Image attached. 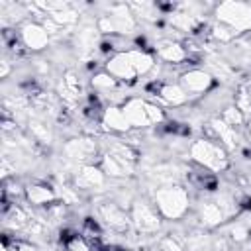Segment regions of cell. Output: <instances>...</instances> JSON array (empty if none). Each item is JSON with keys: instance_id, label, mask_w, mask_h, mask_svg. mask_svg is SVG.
Returning <instances> with one entry per match:
<instances>
[{"instance_id": "3", "label": "cell", "mask_w": 251, "mask_h": 251, "mask_svg": "<svg viewBox=\"0 0 251 251\" xmlns=\"http://www.w3.org/2000/svg\"><path fill=\"white\" fill-rule=\"evenodd\" d=\"M216 18L220 24L241 33L251 29V4L243 2H224L216 8Z\"/></svg>"}, {"instance_id": "1", "label": "cell", "mask_w": 251, "mask_h": 251, "mask_svg": "<svg viewBox=\"0 0 251 251\" xmlns=\"http://www.w3.org/2000/svg\"><path fill=\"white\" fill-rule=\"evenodd\" d=\"M155 208L165 220H178L188 210V192L182 186H165L155 192Z\"/></svg>"}, {"instance_id": "29", "label": "cell", "mask_w": 251, "mask_h": 251, "mask_svg": "<svg viewBox=\"0 0 251 251\" xmlns=\"http://www.w3.org/2000/svg\"><path fill=\"white\" fill-rule=\"evenodd\" d=\"M200 251H216V249H200Z\"/></svg>"}, {"instance_id": "15", "label": "cell", "mask_w": 251, "mask_h": 251, "mask_svg": "<svg viewBox=\"0 0 251 251\" xmlns=\"http://www.w3.org/2000/svg\"><path fill=\"white\" fill-rule=\"evenodd\" d=\"M127 55H129V59H131V65H133L137 76H143V75H147V73L153 71V67H155V57H153L151 53H147L145 49H133V47H131V49H127Z\"/></svg>"}, {"instance_id": "8", "label": "cell", "mask_w": 251, "mask_h": 251, "mask_svg": "<svg viewBox=\"0 0 251 251\" xmlns=\"http://www.w3.org/2000/svg\"><path fill=\"white\" fill-rule=\"evenodd\" d=\"M122 110H124L127 122L131 124V127L143 129V127L151 126L149 116H147V100H143V98H129V100L124 102Z\"/></svg>"}, {"instance_id": "16", "label": "cell", "mask_w": 251, "mask_h": 251, "mask_svg": "<svg viewBox=\"0 0 251 251\" xmlns=\"http://www.w3.org/2000/svg\"><path fill=\"white\" fill-rule=\"evenodd\" d=\"M100 212H102V220H104L110 227H114V229H124V227H127V224L131 222V220L122 212V208H118L116 204H106V206L100 208Z\"/></svg>"}, {"instance_id": "30", "label": "cell", "mask_w": 251, "mask_h": 251, "mask_svg": "<svg viewBox=\"0 0 251 251\" xmlns=\"http://www.w3.org/2000/svg\"><path fill=\"white\" fill-rule=\"evenodd\" d=\"M118 251H129V249H118Z\"/></svg>"}, {"instance_id": "18", "label": "cell", "mask_w": 251, "mask_h": 251, "mask_svg": "<svg viewBox=\"0 0 251 251\" xmlns=\"http://www.w3.org/2000/svg\"><path fill=\"white\" fill-rule=\"evenodd\" d=\"M90 84L94 86V90H104V92L108 90V92H110V90L118 88V84H120V82H118L110 73L102 71V73H96V75L90 78Z\"/></svg>"}, {"instance_id": "19", "label": "cell", "mask_w": 251, "mask_h": 251, "mask_svg": "<svg viewBox=\"0 0 251 251\" xmlns=\"http://www.w3.org/2000/svg\"><path fill=\"white\" fill-rule=\"evenodd\" d=\"M220 120H222V122H226L229 127L241 126V124L245 122L243 112H241L237 106H227V108H224V112H222V118H220Z\"/></svg>"}, {"instance_id": "13", "label": "cell", "mask_w": 251, "mask_h": 251, "mask_svg": "<svg viewBox=\"0 0 251 251\" xmlns=\"http://www.w3.org/2000/svg\"><path fill=\"white\" fill-rule=\"evenodd\" d=\"M104 178H106V175L100 167L84 165L76 175V186L78 188H94V186H100L104 182Z\"/></svg>"}, {"instance_id": "26", "label": "cell", "mask_w": 251, "mask_h": 251, "mask_svg": "<svg viewBox=\"0 0 251 251\" xmlns=\"http://www.w3.org/2000/svg\"><path fill=\"white\" fill-rule=\"evenodd\" d=\"M16 251H37L33 245H29V243H18L16 245Z\"/></svg>"}, {"instance_id": "9", "label": "cell", "mask_w": 251, "mask_h": 251, "mask_svg": "<svg viewBox=\"0 0 251 251\" xmlns=\"http://www.w3.org/2000/svg\"><path fill=\"white\" fill-rule=\"evenodd\" d=\"M102 126L116 133H127L131 129V124L127 122L122 106H108L102 112Z\"/></svg>"}, {"instance_id": "25", "label": "cell", "mask_w": 251, "mask_h": 251, "mask_svg": "<svg viewBox=\"0 0 251 251\" xmlns=\"http://www.w3.org/2000/svg\"><path fill=\"white\" fill-rule=\"evenodd\" d=\"M163 243H165V245H167L171 251H182V249L178 247V243H176L175 239H171V237H165V239H163Z\"/></svg>"}, {"instance_id": "24", "label": "cell", "mask_w": 251, "mask_h": 251, "mask_svg": "<svg viewBox=\"0 0 251 251\" xmlns=\"http://www.w3.org/2000/svg\"><path fill=\"white\" fill-rule=\"evenodd\" d=\"M231 237L235 239V241H245L247 239V235H249V231H247V227L245 226H241V224H235L233 227H231Z\"/></svg>"}, {"instance_id": "14", "label": "cell", "mask_w": 251, "mask_h": 251, "mask_svg": "<svg viewBox=\"0 0 251 251\" xmlns=\"http://www.w3.org/2000/svg\"><path fill=\"white\" fill-rule=\"evenodd\" d=\"M24 196L29 204H35V206H43V204H49L55 200V192L53 188H49L47 184H27L24 188Z\"/></svg>"}, {"instance_id": "6", "label": "cell", "mask_w": 251, "mask_h": 251, "mask_svg": "<svg viewBox=\"0 0 251 251\" xmlns=\"http://www.w3.org/2000/svg\"><path fill=\"white\" fill-rule=\"evenodd\" d=\"M178 84L184 88V92L188 96L190 94H202V92L212 88L214 76L208 71H204V69H188V71H184L180 75Z\"/></svg>"}, {"instance_id": "11", "label": "cell", "mask_w": 251, "mask_h": 251, "mask_svg": "<svg viewBox=\"0 0 251 251\" xmlns=\"http://www.w3.org/2000/svg\"><path fill=\"white\" fill-rule=\"evenodd\" d=\"M100 169L104 171L106 176H112V178H122V176H126V175L131 173L129 161H126V159H122V157H118L114 153H106L102 157Z\"/></svg>"}, {"instance_id": "12", "label": "cell", "mask_w": 251, "mask_h": 251, "mask_svg": "<svg viewBox=\"0 0 251 251\" xmlns=\"http://www.w3.org/2000/svg\"><path fill=\"white\" fill-rule=\"evenodd\" d=\"M157 94L163 102L171 104V106H182L188 100V94L184 92V88L178 82H163L157 86Z\"/></svg>"}, {"instance_id": "21", "label": "cell", "mask_w": 251, "mask_h": 251, "mask_svg": "<svg viewBox=\"0 0 251 251\" xmlns=\"http://www.w3.org/2000/svg\"><path fill=\"white\" fill-rule=\"evenodd\" d=\"M67 251H92V249H90V245L84 241V237L73 235V237L67 241Z\"/></svg>"}, {"instance_id": "27", "label": "cell", "mask_w": 251, "mask_h": 251, "mask_svg": "<svg viewBox=\"0 0 251 251\" xmlns=\"http://www.w3.org/2000/svg\"><path fill=\"white\" fill-rule=\"evenodd\" d=\"M247 131H249V133H251V120H249V122H247Z\"/></svg>"}, {"instance_id": "17", "label": "cell", "mask_w": 251, "mask_h": 251, "mask_svg": "<svg viewBox=\"0 0 251 251\" xmlns=\"http://www.w3.org/2000/svg\"><path fill=\"white\" fill-rule=\"evenodd\" d=\"M200 218H202V222L206 226H220L224 222V218H226V212L216 202H204L200 206Z\"/></svg>"}, {"instance_id": "28", "label": "cell", "mask_w": 251, "mask_h": 251, "mask_svg": "<svg viewBox=\"0 0 251 251\" xmlns=\"http://www.w3.org/2000/svg\"><path fill=\"white\" fill-rule=\"evenodd\" d=\"M2 251H10V249H8V247H6V245H4V247H2Z\"/></svg>"}, {"instance_id": "7", "label": "cell", "mask_w": 251, "mask_h": 251, "mask_svg": "<svg viewBox=\"0 0 251 251\" xmlns=\"http://www.w3.org/2000/svg\"><path fill=\"white\" fill-rule=\"evenodd\" d=\"M20 37L29 51H43L49 45V31L37 22H27L20 31Z\"/></svg>"}, {"instance_id": "10", "label": "cell", "mask_w": 251, "mask_h": 251, "mask_svg": "<svg viewBox=\"0 0 251 251\" xmlns=\"http://www.w3.org/2000/svg\"><path fill=\"white\" fill-rule=\"evenodd\" d=\"M155 47H157L155 51H157L159 59H163L165 63H171V65H178V63H182V61H186V57H188L186 49H184L180 43L171 41V39L159 41Z\"/></svg>"}, {"instance_id": "2", "label": "cell", "mask_w": 251, "mask_h": 251, "mask_svg": "<svg viewBox=\"0 0 251 251\" xmlns=\"http://www.w3.org/2000/svg\"><path fill=\"white\" fill-rule=\"evenodd\" d=\"M190 157L194 163H198L200 167L210 169V171H224L229 165L226 149L220 143H214L212 139H206V137L196 139L190 145Z\"/></svg>"}, {"instance_id": "22", "label": "cell", "mask_w": 251, "mask_h": 251, "mask_svg": "<svg viewBox=\"0 0 251 251\" xmlns=\"http://www.w3.org/2000/svg\"><path fill=\"white\" fill-rule=\"evenodd\" d=\"M96 25H98V31H102V33H116V25H114V22H112V18L110 16H100L98 18V22H96Z\"/></svg>"}, {"instance_id": "5", "label": "cell", "mask_w": 251, "mask_h": 251, "mask_svg": "<svg viewBox=\"0 0 251 251\" xmlns=\"http://www.w3.org/2000/svg\"><path fill=\"white\" fill-rule=\"evenodd\" d=\"M131 224L139 229V231H155L161 224V214L157 212L155 204H147V202H135L129 214Z\"/></svg>"}, {"instance_id": "23", "label": "cell", "mask_w": 251, "mask_h": 251, "mask_svg": "<svg viewBox=\"0 0 251 251\" xmlns=\"http://www.w3.org/2000/svg\"><path fill=\"white\" fill-rule=\"evenodd\" d=\"M29 127H31V131H33V135H35V137H39L41 141H49V131L45 129V126H43V124H39V122H31V124H29Z\"/></svg>"}, {"instance_id": "20", "label": "cell", "mask_w": 251, "mask_h": 251, "mask_svg": "<svg viewBox=\"0 0 251 251\" xmlns=\"http://www.w3.org/2000/svg\"><path fill=\"white\" fill-rule=\"evenodd\" d=\"M147 116H149L151 126L161 124V122L165 120V112H163V110H161L157 104H153V102H147Z\"/></svg>"}, {"instance_id": "4", "label": "cell", "mask_w": 251, "mask_h": 251, "mask_svg": "<svg viewBox=\"0 0 251 251\" xmlns=\"http://www.w3.org/2000/svg\"><path fill=\"white\" fill-rule=\"evenodd\" d=\"M106 73H110L118 82H133L137 76L133 65H131V59L127 55V49L126 51H116L114 55H110V59L106 61Z\"/></svg>"}]
</instances>
